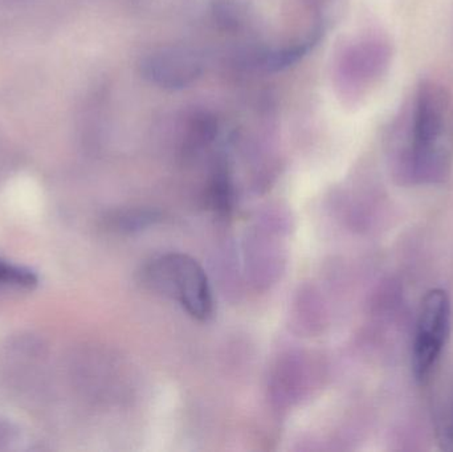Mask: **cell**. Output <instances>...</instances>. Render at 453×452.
I'll use <instances>...</instances> for the list:
<instances>
[{
  "mask_svg": "<svg viewBox=\"0 0 453 452\" xmlns=\"http://www.w3.org/2000/svg\"><path fill=\"white\" fill-rule=\"evenodd\" d=\"M410 174L419 183L443 182L453 164V101L441 85H422L412 111L407 149Z\"/></svg>",
  "mask_w": 453,
  "mask_h": 452,
  "instance_id": "6da1fadb",
  "label": "cell"
},
{
  "mask_svg": "<svg viewBox=\"0 0 453 452\" xmlns=\"http://www.w3.org/2000/svg\"><path fill=\"white\" fill-rule=\"evenodd\" d=\"M141 280L154 294L177 302L196 320H209L214 313V297L202 265L185 254L161 255L145 264Z\"/></svg>",
  "mask_w": 453,
  "mask_h": 452,
  "instance_id": "7a4b0ae2",
  "label": "cell"
},
{
  "mask_svg": "<svg viewBox=\"0 0 453 452\" xmlns=\"http://www.w3.org/2000/svg\"><path fill=\"white\" fill-rule=\"evenodd\" d=\"M452 308L444 289H431L422 302L412 349V368L418 381L430 379L451 333Z\"/></svg>",
  "mask_w": 453,
  "mask_h": 452,
  "instance_id": "3957f363",
  "label": "cell"
},
{
  "mask_svg": "<svg viewBox=\"0 0 453 452\" xmlns=\"http://www.w3.org/2000/svg\"><path fill=\"white\" fill-rule=\"evenodd\" d=\"M143 73L166 88H182L201 73V63L194 53L182 48H161L143 61Z\"/></svg>",
  "mask_w": 453,
  "mask_h": 452,
  "instance_id": "277c9868",
  "label": "cell"
},
{
  "mask_svg": "<svg viewBox=\"0 0 453 452\" xmlns=\"http://www.w3.org/2000/svg\"><path fill=\"white\" fill-rule=\"evenodd\" d=\"M37 286L36 273L0 259V287L32 289Z\"/></svg>",
  "mask_w": 453,
  "mask_h": 452,
  "instance_id": "5b68a950",
  "label": "cell"
},
{
  "mask_svg": "<svg viewBox=\"0 0 453 452\" xmlns=\"http://www.w3.org/2000/svg\"><path fill=\"white\" fill-rule=\"evenodd\" d=\"M156 212L151 211H134L127 212V214L119 215V217L114 218L117 228L121 230H137L140 227H145L149 223L156 220Z\"/></svg>",
  "mask_w": 453,
  "mask_h": 452,
  "instance_id": "8992f818",
  "label": "cell"
},
{
  "mask_svg": "<svg viewBox=\"0 0 453 452\" xmlns=\"http://www.w3.org/2000/svg\"><path fill=\"white\" fill-rule=\"evenodd\" d=\"M439 442L446 450H453V403L439 421Z\"/></svg>",
  "mask_w": 453,
  "mask_h": 452,
  "instance_id": "52a82bcc",
  "label": "cell"
}]
</instances>
